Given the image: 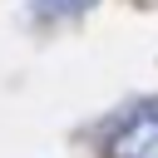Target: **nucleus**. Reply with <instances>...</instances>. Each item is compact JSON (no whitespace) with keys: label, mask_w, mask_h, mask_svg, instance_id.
I'll return each instance as SVG.
<instances>
[{"label":"nucleus","mask_w":158,"mask_h":158,"mask_svg":"<svg viewBox=\"0 0 158 158\" xmlns=\"http://www.w3.org/2000/svg\"><path fill=\"white\" fill-rule=\"evenodd\" d=\"M94 0H35L30 10H35V20H74V15H84Z\"/></svg>","instance_id":"obj_2"},{"label":"nucleus","mask_w":158,"mask_h":158,"mask_svg":"<svg viewBox=\"0 0 158 158\" xmlns=\"http://www.w3.org/2000/svg\"><path fill=\"white\" fill-rule=\"evenodd\" d=\"M104 153H109V158H158V99L128 109V114L114 123Z\"/></svg>","instance_id":"obj_1"}]
</instances>
